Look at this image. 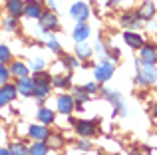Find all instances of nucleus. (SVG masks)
Here are the masks:
<instances>
[{"mask_svg":"<svg viewBox=\"0 0 157 155\" xmlns=\"http://www.w3.org/2000/svg\"><path fill=\"white\" fill-rule=\"evenodd\" d=\"M24 14H26L28 18H34V20H38L40 16H42V6H40V2H36V0H30V2H24Z\"/></svg>","mask_w":157,"mask_h":155,"instance_id":"nucleus-6","label":"nucleus"},{"mask_svg":"<svg viewBox=\"0 0 157 155\" xmlns=\"http://www.w3.org/2000/svg\"><path fill=\"white\" fill-rule=\"evenodd\" d=\"M123 40H125V44L129 48H141L143 46V38L139 34H135V32H125V34H123Z\"/></svg>","mask_w":157,"mask_h":155,"instance_id":"nucleus-13","label":"nucleus"},{"mask_svg":"<svg viewBox=\"0 0 157 155\" xmlns=\"http://www.w3.org/2000/svg\"><path fill=\"white\" fill-rule=\"evenodd\" d=\"M42 68H44V60L36 58V60H32V62H30V70H34V72H40Z\"/></svg>","mask_w":157,"mask_h":155,"instance_id":"nucleus-27","label":"nucleus"},{"mask_svg":"<svg viewBox=\"0 0 157 155\" xmlns=\"http://www.w3.org/2000/svg\"><path fill=\"white\" fill-rule=\"evenodd\" d=\"M8 78H10V70H8V68L4 66L2 62H0V85H2V84H6V81H8Z\"/></svg>","mask_w":157,"mask_h":155,"instance_id":"nucleus-24","label":"nucleus"},{"mask_svg":"<svg viewBox=\"0 0 157 155\" xmlns=\"http://www.w3.org/2000/svg\"><path fill=\"white\" fill-rule=\"evenodd\" d=\"M88 36H90V28L86 26L84 22H80V24H78V28H76V32H74V40L80 44V42H84Z\"/></svg>","mask_w":157,"mask_h":155,"instance_id":"nucleus-15","label":"nucleus"},{"mask_svg":"<svg viewBox=\"0 0 157 155\" xmlns=\"http://www.w3.org/2000/svg\"><path fill=\"white\" fill-rule=\"evenodd\" d=\"M8 60H10V50H8L6 46H0V62L6 64Z\"/></svg>","mask_w":157,"mask_h":155,"instance_id":"nucleus-26","label":"nucleus"},{"mask_svg":"<svg viewBox=\"0 0 157 155\" xmlns=\"http://www.w3.org/2000/svg\"><path fill=\"white\" fill-rule=\"evenodd\" d=\"M18 88V93H22L24 97L34 96V80H28V78H20V81L16 84Z\"/></svg>","mask_w":157,"mask_h":155,"instance_id":"nucleus-8","label":"nucleus"},{"mask_svg":"<svg viewBox=\"0 0 157 155\" xmlns=\"http://www.w3.org/2000/svg\"><path fill=\"white\" fill-rule=\"evenodd\" d=\"M54 85H56V88H68V85H70V80H68V78L58 76V78H54Z\"/></svg>","mask_w":157,"mask_h":155,"instance_id":"nucleus-25","label":"nucleus"},{"mask_svg":"<svg viewBox=\"0 0 157 155\" xmlns=\"http://www.w3.org/2000/svg\"><path fill=\"white\" fill-rule=\"evenodd\" d=\"M4 26H6V30H14V28H16V20H14V16H12V18H8L6 22H4Z\"/></svg>","mask_w":157,"mask_h":155,"instance_id":"nucleus-29","label":"nucleus"},{"mask_svg":"<svg viewBox=\"0 0 157 155\" xmlns=\"http://www.w3.org/2000/svg\"><path fill=\"white\" fill-rule=\"evenodd\" d=\"M6 10H8L10 16L18 18L20 14H24V2H22V0H8V2H6Z\"/></svg>","mask_w":157,"mask_h":155,"instance_id":"nucleus-11","label":"nucleus"},{"mask_svg":"<svg viewBox=\"0 0 157 155\" xmlns=\"http://www.w3.org/2000/svg\"><path fill=\"white\" fill-rule=\"evenodd\" d=\"M86 92H88V93H92V92H96V89H98V85L96 84H92V81H90V84H86Z\"/></svg>","mask_w":157,"mask_h":155,"instance_id":"nucleus-31","label":"nucleus"},{"mask_svg":"<svg viewBox=\"0 0 157 155\" xmlns=\"http://www.w3.org/2000/svg\"><path fill=\"white\" fill-rule=\"evenodd\" d=\"M113 2H115V4H119V2H121V0H113Z\"/></svg>","mask_w":157,"mask_h":155,"instance_id":"nucleus-37","label":"nucleus"},{"mask_svg":"<svg viewBox=\"0 0 157 155\" xmlns=\"http://www.w3.org/2000/svg\"><path fill=\"white\" fill-rule=\"evenodd\" d=\"M96 50H98V54H100V56H105V52H104V46H101L100 42L96 44Z\"/></svg>","mask_w":157,"mask_h":155,"instance_id":"nucleus-32","label":"nucleus"},{"mask_svg":"<svg viewBox=\"0 0 157 155\" xmlns=\"http://www.w3.org/2000/svg\"><path fill=\"white\" fill-rule=\"evenodd\" d=\"M153 14H155V6H153L151 2H145L141 8H139V12H137V16H139L141 20H149Z\"/></svg>","mask_w":157,"mask_h":155,"instance_id":"nucleus-17","label":"nucleus"},{"mask_svg":"<svg viewBox=\"0 0 157 155\" xmlns=\"http://www.w3.org/2000/svg\"><path fill=\"white\" fill-rule=\"evenodd\" d=\"M48 48H50L52 52H56V54H60V50H62V48H60V44H58L54 38H50V40H48Z\"/></svg>","mask_w":157,"mask_h":155,"instance_id":"nucleus-28","label":"nucleus"},{"mask_svg":"<svg viewBox=\"0 0 157 155\" xmlns=\"http://www.w3.org/2000/svg\"><path fill=\"white\" fill-rule=\"evenodd\" d=\"M94 72H96L98 81H105V80H109V78L113 76V64L111 62H101Z\"/></svg>","mask_w":157,"mask_h":155,"instance_id":"nucleus-5","label":"nucleus"},{"mask_svg":"<svg viewBox=\"0 0 157 155\" xmlns=\"http://www.w3.org/2000/svg\"><path fill=\"white\" fill-rule=\"evenodd\" d=\"M28 133H30V137L36 139V141H46L48 137H50V131H48L44 125H32Z\"/></svg>","mask_w":157,"mask_h":155,"instance_id":"nucleus-10","label":"nucleus"},{"mask_svg":"<svg viewBox=\"0 0 157 155\" xmlns=\"http://www.w3.org/2000/svg\"><path fill=\"white\" fill-rule=\"evenodd\" d=\"M28 153L30 155H46L48 153V145H44L42 141H38V143H34L30 149H28Z\"/></svg>","mask_w":157,"mask_h":155,"instance_id":"nucleus-20","label":"nucleus"},{"mask_svg":"<svg viewBox=\"0 0 157 155\" xmlns=\"http://www.w3.org/2000/svg\"><path fill=\"white\" fill-rule=\"evenodd\" d=\"M10 74L16 76V78H28V68L22 62H14L10 66Z\"/></svg>","mask_w":157,"mask_h":155,"instance_id":"nucleus-16","label":"nucleus"},{"mask_svg":"<svg viewBox=\"0 0 157 155\" xmlns=\"http://www.w3.org/2000/svg\"><path fill=\"white\" fill-rule=\"evenodd\" d=\"M78 147H80V149H90V143H88V141H80Z\"/></svg>","mask_w":157,"mask_h":155,"instance_id":"nucleus-33","label":"nucleus"},{"mask_svg":"<svg viewBox=\"0 0 157 155\" xmlns=\"http://www.w3.org/2000/svg\"><path fill=\"white\" fill-rule=\"evenodd\" d=\"M139 20H141V18H139V16L137 14H123L121 16V24H123V26H137V24H139Z\"/></svg>","mask_w":157,"mask_h":155,"instance_id":"nucleus-18","label":"nucleus"},{"mask_svg":"<svg viewBox=\"0 0 157 155\" xmlns=\"http://www.w3.org/2000/svg\"><path fill=\"white\" fill-rule=\"evenodd\" d=\"M48 93H50V78L40 70L34 76V96L38 97V101H44Z\"/></svg>","mask_w":157,"mask_h":155,"instance_id":"nucleus-1","label":"nucleus"},{"mask_svg":"<svg viewBox=\"0 0 157 155\" xmlns=\"http://www.w3.org/2000/svg\"><path fill=\"white\" fill-rule=\"evenodd\" d=\"M50 2V6H56V0H48Z\"/></svg>","mask_w":157,"mask_h":155,"instance_id":"nucleus-36","label":"nucleus"},{"mask_svg":"<svg viewBox=\"0 0 157 155\" xmlns=\"http://www.w3.org/2000/svg\"><path fill=\"white\" fill-rule=\"evenodd\" d=\"M16 93H18V88H16L14 84H2L0 85V108L14 100Z\"/></svg>","mask_w":157,"mask_h":155,"instance_id":"nucleus-3","label":"nucleus"},{"mask_svg":"<svg viewBox=\"0 0 157 155\" xmlns=\"http://www.w3.org/2000/svg\"><path fill=\"white\" fill-rule=\"evenodd\" d=\"M50 145H52L54 149H58L62 145V137H50Z\"/></svg>","mask_w":157,"mask_h":155,"instance_id":"nucleus-30","label":"nucleus"},{"mask_svg":"<svg viewBox=\"0 0 157 155\" xmlns=\"http://www.w3.org/2000/svg\"><path fill=\"white\" fill-rule=\"evenodd\" d=\"M70 12H72V16L78 20V22H84V20L90 16V8H88V4H84V2H76Z\"/></svg>","mask_w":157,"mask_h":155,"instance_id":"nucleus-7","label":"nucleus"},{"mask_svg":"<svg viewBox=\"0 0 157 155\" xmlns=\"http://www.w3.org/2000/svg\"><path fill=\"white\" fill-rule=\"evenodd\" d=\"M76 129H78V133H80V135L88 137V135H92V133L96 131V121H78V123H76Z\"/></svg>","mask_w":157,"mask_h":155,"instance_id":"nucleus-12","label":"nucleus"},{"mask_svg":"<svg viewBox=\"0 0 157 155\" xmlns=\"http://www.w3.org/2000/svg\"><path fill=\"white\" fill-rule=\"evenodd\" d=\"M8 151H10V155H30V153H28V149L24 147L22 143H14Z\"/></svg>","mask_w":157,"mask_h":155,"instance_id":"nucleus-23","label":"nucleus"},{"mask_svg":"<svg viewBox=\"0 0 157 155\" xmlns=\"http://www.w3.org/2000/svg\"><path fill=\"white\" fill-rule=\"evenodd\" d=\"M86 100H88V92L78 88L76 92H74V101H78V108H82V101H86Z\"/></svg>","mask_w":157,"mask_h":155,"instance_id":"nucleus-22","label":"nucleus"},{"mask_svg":"<svg viewBox=\"0 0 157 155\" xmlns=\"http://www.w3.org/2000/svg\"><path fill=\"white\" fill-rule=\"evenodd\" d=\"M153 115H155V117H157V104H155V105H153Z\"/></svg>","mask_w":157,"mask_h":155,"instance_id":"nucleus-35","label":"nucleus"},{"mask_svg":"<svg viewBox=\"0 0 157 155\" xmlns=\"http://www.w3.org/2000/svg\"><path fill=\"white\" fill-rule=\"evenodd\" d=\"M141 62L143 64H155L157 62V54H155V48L145 46L141 50Z\"/></svg>","mask_w":157,"mask_h":155,"instance_id":"nucleus-14","label":"nucleus"},{"mask_svg":"<svg viewBox=\"0 0 157 155\" xmlns=\"http://www.w3.org/2000/svg\"><path fill=\"white\" fill-rule=\"evenodd\" d=\"M40 28H42L44 32L56 30V28H58L56 14H52V12H42V16H40Z\"/></svg>","mask_w":157,"mask_h":155,"instance_id":"nucleus-4","label":"nucleus"},{"mask_svg":"<svg viewBox=\"0 0 157 155\" xmlns=\"http://www.w3.org/2000/svg\"><path fill=\"white\" fill-rule=\"evenodd\" d=\"M58 109H60L64 115H70L74 109V97L72 96H60L58 97Z\"/></svg>","mask_w":157,"mask_h":155,"instance_id":"nucleus-9","label":"nucleus"},{"mask_svg":"<svg viewBox=\"0 0 157 155\" xmlns=\"http://www.w3.org/2000/svg\"><path fill=\"white\" fill-rule=\"evenodd\" d=\"M155 80H157V68H155V64H143L141 62L137 81H139V84H143V85H149V84H153Z\"/></svg>","mask_w":157,"mask_h":155,"instance_id":"nucleus-2","label":"nucleus"},{"mask_svg":"<svg viewBox=\"0 0 157 155\" xmlns=\"http://www.w3.org/2000/svg\"><path fill=\"white\" fill-rule=\"evenodd\" d=\"M38 119L42 121V123H52V121H54V112H52V109L42 108L38 112Z\"/></svg>","mask_w":157,"mask_h":155,"instance_id":"nucleus-19","label":"nucleus"},{"mask_svg":"<svg viewBox=\"0 0 157 155\" xmlns=\"http://www.w3.org/2000/svg\"><path fill=\"white\" fill-rule=\"evenodd\" d=\"M0 155H10V151L8 149H0Z\"/></svg>","mask_w":157,"mask_h":155,"instance_id":"nucleus-34","label":"nucleus"},{"mask_svg":"<svg viewBox=\"0 0 157 155\" xmlns=\"http://www.w3.org/2000/svg\"><path fill=\"white\" fill-rule=\"evenodd\" d=\"M76 54H78V58H82V60H88L90 58V46H86V44H78V48H76Z\"/></svg>","mask_w":157,"mask_h":155,"instance_id":"nucleus-21","label":"nucleus"}]
</instances>
